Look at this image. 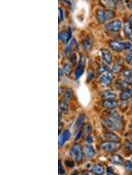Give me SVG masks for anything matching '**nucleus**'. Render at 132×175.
<instances>
[{
  "instance_id": "obj_15",
  "label": "nucleus",
  "mask_w": 132,
  "mask_h": 175,
  "mask_svg": "<svg viewBox=\"0 0 132 175\" xmlns=\"http://www.w3.org/2000/svg\"><path fill=\"white\" fill-rule=\"evenodd\" d=\"M101 96L102 97L106 100H113L116 98V94L112 91L110 90H105L101 93Z\"/></svg>"
},
{
  "instance_id": "obj_19",
  "label": "nucleus",
  "mask_w": 132,
  "mask_h": 175,
  "mask_svg": "<svg viewBox=\"0 0 132 175\" xmlns=\"http://www.w3.org/2000/svg\"><path fill=\"white\" fill-rule=\"evenodd\" d=\"M77 47V42L75 38H73L71 42L69 44L68 46L66 47L65 49V54L66 56H69L71 53L75 49V48Z\"/></svg>"
},
{
  "instance_id": "obj_31",
  "label": "nucleus",
  "mask_w": 132,
  "mask_h": 175,
  "mask_svg": "<svg viewBox=\"0 0 132 175\" xmlns=\"http://www.w3.org/2000/svg\"><path fill=\"white\" fill-rule=\"evenodd\" d=\"M103 1L108 7L110 8H114L115 7L114 0H103Z\"/></svg>"
},
{
  "instance_id": "obj_47",
  "label": "nucleus",
  "mask_w": 132,
  "mask_h": 175,
  "mask_svg": "<svg viewBox=\"0 0 132 175\" xmlns=\"http://www.w3.org/2000/svg\"><path fill=\"white\" fill-rule=\"evenodd\" d=\"M129 22H130V25H131V27H132V16H131L130 17V18H129Z\"/></svg>"
},
{
  "instance_id": "obj_30",
  "label": "nucleus",
  "mask_w": 132,
  "mask_h": 175,
  "mask_svg": "<svg viewBox=\"0 0 132 175\" xmlns=\"http://www.w3.org/2000/svg\"><path fill=\"white\" fill-rule=\"evenodd\" d=\"M124 167L127 171L132 173V162L130 160H127L124 163Z\"/></svg>"
},
{
  "instance_id": "obj_23",
  "label": "nucleus",
  "mask_w": 132,
  "mask_h": 175,
  "mask_svg": "<svg viewBox=\"0 0 132 175\" xmlns=\"http://www.w3.org/2000/svg\"><path fill=\"white\" fill-rule=\"evenodd\" d=\"M73 96V89L71 88L68 89L65 93L64 95V100L66 102L71 101Z\"/></svg>"
},
{
  "instance_id": "obj_24",
  "label": "nucleus",
  "mask_w": 132,
  "mask_h": 175,
  "mask_svg": "<svg viewBox=\"0 0 132 175\" xmlns=\"http://www.w3.org/2000/svg\"><path fill=\"white\" fill-rule=\"evenodd\" d=\"M85 66L79 64V66L77 67V68L76 69V71H75V77L76 78H79L83 74L84 71H85Z\"/></svg>"
},
{
  "instance_id": "obj_26",
  "label": "nucleus",
  "mask_w": 132,
  "mask_h": 175,
  "mask_svg": "<svg viewBox=\"0 0 132 175\" xmlns=\"http://www.w3.org/2000/svg\"><path fill=\"white\" fill-rule=\"evenodd\" d=\"M59 108L62 111L67 112L69 110V106L66 101H61L59 102Z\"/></svg>"
},
{
  "instance_id": "obj_7",
  "label": "nucleus",
  "mask_w": 132,
  "mask_h": 175,
  "mask_svg": "<svg viewBox=\"0 0 132 175\" xmlns=\"http://www.w3.org/2000/svg\"><path fill=\"white\" fill-rule=\"evenodd\" d=\"M109 46L112 50L114 51L120 52L124 49V42H120L116 40H113L110 41Z\"/></svg>"
},
{
  "instance_id": "obj_49",
  "label": "nucleus",
  "mask_w": 132,
  "mask_h": 175,
  "mask_svg": "<svg viewBox=\"0 0 132 175\" xmlns=\"http://www.w3.org/2000/svg\"><path fill=\"white\" fill-rule=\"evenodd\" d=\"M131 138H132V135H131Z\"/></svg>"
},
{
  "instance_id": "obj_13",
  "label": "nucleus",
  "mask_w": 132,
  "mask_h": 175,
  "mask_svg": "<svg viewBox=\"0 0 132 175\" xmlns=\"http://www.w3.org/2000/svg\"><path fill=\"white\" fill-rule=\"evenodd\" d=\"M71 36H72V33L70 29L69 32L66 31H62L59 34V40L63 41L64 43H67L70 40Z\"/></svg>"
},
{
  "instance_id": "obj_12",
  "label": "nucleus",
  "mask_w": 132,
  "mask_h": 175,
  "mask_svg": "<svg viewBox=\"0 0 132 175\" xmlns=\"http://www.w3.org/2000/svg\"><path fill=\"white\" fill-rule=\"evenodd\" d=\"M93 40L91 37L86 38L82 42V46L85 51H89L93 46Z\"/></svg>"
},
{
  "instance_id": "obj_28",
  "label": "nucleus",
  "mask_w": 132,
  "mask_h": 175,
  "mask_svg": "<svg viewBox=\"0 0 132 175\" xmlns=\"http://www.w3.org/2000/svg\"><path fill=\"white\" fill-rule=\"evenodd\" d=\"M108 70V66L105 63H102L98 70V73L99 75L102 74L103 73H105L106 71H107Z\"/></svg>"
},
{
  "instance_id": "obj_48",
  "label": "nucleus",
  "mask_w": 132,
  "mask_h": 175,
  "mask_svg": "<svg viewBox=\"0 0 132 175\" xmlns=\"http://www.w3.org/2000/svg\"><path fill=\"white\" fill-rule=\"evenodd\" d=\"M130 128L132 130V123L130 124Z\"/></svg>"
},
{
  "instance_id": "obj_37",
  "label": "nucleus",
  "mask_w": 132,
  "mask_h": 175,
  "mask_svg": "<svg viewBox=\"0 0 132 175\" xmlns=\"http://www.w3.org/2000/svg\"><path fill=\"white\" fill-rule=\"evenodd\" d=\"M65 164L66 165V166L69 167H73L75 166V163L73 161L71 160H68L66 161H65Z\"/></svg>"
},
{
  "instance_id": "obj_4",
  "label": "nucleus",
  "mask_w": 132,
  "mask_h": 175,
  "mask_svg": "<svg viewBox=\"0 0 132 175\" xmlns=\"http://www.w3.org/2000/svg\"><path fill=\"white\" fill-rule=\"evenodd\" d=\"M71 154L77 162H80L83 156L82 146L78 143L75 144L71 149Z\"/></svg>"
},
{
  "instance_id": "obj_36",
  "label": "nucleus",
  "mask_w": 132,
  "mask_h": 175,
  "mask_svg": "<svg viewBox=\"0 0 132 175\" xmlns=\"http://www.w3.org/2000/svg\"><path fill=\"white\" fill-rule=\"evenodd\" d=\"M124 48L125 50H130L132 48V44L130 42H123Z\"/></svg>"
},
{
  "instance_id": "obj_6",
  "label": "nucleus",
  "mask_w": 132,
  "mask_h": 175,
  "mask_svg": "<svg viewBox=\"0 0 132 175\" xmlns=\"http://www.w3.org/2000/svg\"><path fill=\"white\" fill-rule=\"evenodd\" d=\"M113 78V76L112 73L110 71H107L101 77V78L100 79V81L102 85H103L105 86H109L112 84Z\"/></svg>"
},
{
  "instance_id": "obj_11",
  "label": "nucleus",
  "mask_w": 132,
  "mask_h": 175,
  "mask_svg": "<svg viewBox=\"0 0 132 175\" xmlns=\"http://www.w3.org/2000/svg\"><path fill=\"white\" fill-rule=\"evenodd\" d=\"M101 53H102V57L103 58V59L105 60V61L109 64H110L112 62V53L110 52L109 50H108V49H102L101 50Z\"/></svg>"
},
{
  "instance_id": "obj_25",
  "label": "nucleus",
  "mask_w": 132,
  "mask_h": 175,
  "mask_svg": "<svg viewBox=\"0 0 132 175\" xmlns=\"http://www.w3.org/2000/svg\"><path fill=\"white\" fill-rule=\"evenodd\" d=\"M92 126L89 123H87L83 126V132L85 135H89L92 132Z\"/></svg>"
},
{
  "instance_id": "obj_14",
  "label": "nucleus",
  "mask_w": 132,
  "mask_h": 175,
  "mask_svg": "<svg viewBox=\"0 0 132 175\" xmlns=\"http://www.w3.org/2000/svg\"><path fill=\"white\" fill-rule=\"evenodd\" d=\"M104 136L106 140L110 142H120L121 141L120 138L117 135L112 132H106L105 133Z\"/></svg>"
},
{
  "instance_id": "obj_3",
  "label": "nucleus",
  "mask_w": 132,
  "mask_h": 175,
  "mask_svg": "<svg viewBox=\"0 0 132 175\" xmlns=\"http://www.w3.org/2000/svg\"><path fill=\"white\" fill-rule=\"evenodd\" d=\"M105 125L110 129L113 130H117L122 127V121L116 120L112 117L105 118L103 120Z\"/></svg>"
},
{
  "instance_id": "obj_5",
  "label": "nucleus",
  "mask_w": 132,
  "mask_h": 175,
  "mask_svg": "<svg viewBox=\"0 0 132 175\" xmlns=\"http://www.w3.org/2000/svg\"><path fill=\"white\" fill-rule=\"evenodd\" d=\"M122 28V23L120 20H114L106 25L105 28L110 31H119Z\"/></svg>"
},
{
  "instance_id": "obj_41",
  "label": "nucleus",
  "mask_w": 132,
  "mask_h": 175,
  "mask_svg": "<svg viewBox=\"0 0 132 175\" xmlns=\"http://www.w3.org/2000/svg\"><path fill=\"white\" fill-rule=\"evenodd\" d=\"M86 142H87V143H92L93 142H94L91 136H87V137L86 138Z\"/></svg>"
},
{
  "instance_id": "obj_42",
  "label": "nucleus",
  "mask_w": 132,
  "mask_h": 175,
  "mask_svg": "<svg viewBox=\"0 0 132 175\" xmlns=\"http://www.w3.org/2000/svg\"><path fill=\"white\" fill-rule=\"evenodd\" d=\"M94 77H95V75H94V73H91V74H89V75H88L87 79H88V80L91 81Z\"/></svg>"
},
{
  "instance_id": "obj_17",
  "label": "nucleus",
  "mask_w": 132,
  "mask_h": 175,
  "mask_svg": "<svg viewBox=\"0 0 132 175\" xmlns=\"http://www.w3.org/2000/svg\"><path fill=\"white\" fill-rule=\"evenodd\" d=\"M128 85L129 84L127 83V82L125 80H118L115 84L116 89L119 91H122V90L123 91L126 90L127 88Z\"/></svg>"
},
{
  "instance_id": "obj_16",
  "label": "nucleus",
  "mask_w": 132,
  "mask_h": 175,
  "mask_svg": "<svg viewBox=\"0 0 132 175\" xmlns=\"http://www.w3.org/2000/svg\"><path fill=\"white\" fill-rule=\"evenodd\" d=\"M91 172L96 174H103L105 171V167L101 164H95L93 166Z\"/></svg>"
},
{
  "instance_id": "obj_29",
  "label": "nucleus",
  "mask_w": 132,
  "mask_h": 175,
  "mask_svg": "<svg viewBox=\"0 0 132 175\" xmlns=\"http://www.w3.org/2000/svg\"><path fill=\"white\" fill-rule=\"evenodd\" d=\"M63 70L64 71V73L67 76H69L71 73H72V68H71V67L69 64L66 63L64 65V68H63Z\"/></svg>"
},
{
  "instance_id": "obj_39",
  "label": "nucleus",
  "mask_w": 132,
  "mask_h": 175,
  "mask_svg": "<svg viewBox=\"0 0 132 175\" xmlns=\"http://www.w3.org/2000/svg\"><path fill=\"white\" fill-rule=\"evenodd\" d=\"M124 80L127 82V83L129 85H131L132 84V76L126 77V78H125Z\"/></svg>"
},
{
  "instance_id": "obj_44",
  "label": "nucleus",
  "mask_w": 132,
  "mask_h": 175,
  "mask_svg": "<svg viewBox=\"0 0 132 175\" xmlns=\"http://www.w3.org/2000/svg\"><path fill=\"white\" fill-rule=\"evenodd\" d=\"M64 70L61 68H59V71H58V74H59V77H62L64 75Z\"/></svg>"
},
{
  "instance_id": "obj_8",
  "label": "nucleus",
  "mask_w": 132,
  "mask_h": 175,
  "mask_svg": "<svg viewBox=\"0 0 132 175\" xmlns=\"http://www.w3.org/2000/svg\"><path fill=\"white\" fill-rule=\"evenodd\" d=\"M109 160L114 164L121 165L124 163V159L119 155L113 154L109 158Z\"/></svg>"
},
{
  "instance_id": "obj_27",
  "label": "nucleus",
  "mask_w": 132,
  "mask_h": 175,
  "mask_svg": "<svg viewBox=\"0 0 132 175\" xmlns=\"http://www.w3.org/2000/svg\"><path fill=\"white\" fill-rule=\"evenodd\" d=\"M122 69H123V66L121 64L117 63L113 66L112 71L114 74H117L120 73L122 70Z\"/></svg>"
},
{
  "instance_id": "obj_38",
  "label": "nucleus",
  "mask_w": 132,
  "mask_h": 175,
  "mask_svg": "<svg viewBox=\"0 0 132 175\" xmlns=\"http://www.w3.org/2000/svg\"><path fill=\"white\" fill-rule=\"evenodd\" d=\"M107 174H115V170L112 167H108L107 169Z\"/></svg>"
},
{
  "instance_id": "obj_45",
  "label": "nucleus",
  "mask_w": 132,
  "mask_h": 175,
  "mask_svg": "<svg viewBox=\"0 0 132 175\" xmlns=\"http://www.w3.org/2000/svg\"><path fill=\"white\" fill-rule=\"evenodd\" d=\"M64 87H59V95L61 96L64 93Z\"/></svg>"
},
{
  "instance_id": "obj_35",
  "label": "nucleus",
  "mask_w": 132,
  "mask_h": 175,
  "mask_svg": "<svg viewBox=\"0 0 132 175\" xmlns=\"http://www.w3.org/2000/svg\"><path fill=\"white\" fill-rule=\"evenodd\" d=\"M126 62L130 65H132V53L129 54L126 58Z\"/></svg>"
},
{
  "instance_id": "obj_2",
  "label": "nucleus",
  "mask_w": 132,
  "mask_h": 175,
  "mask_svg": "<svg viewBox=\"0 0 132 175\" xmlns=\"http://www.w3.org/2000/svg\"><path fill=\"white\" fill-rule=\"evenodd\" d=\"M121 147L120 142H106L101 145V148L102 150L107 152H115L119 150Z\"/></svg>"
},
{
  "instance_id": "obj_10",
  "label": "nucleus",
  "mask_w": 132,
  "mask_h": 175,
  "mask_svg": "<svg viewBox=\"0 0 132 175\" xmlns=\"http://www.w3.org/2000/svg\"><path fill=\"white\" fill-rule=\"evenodd\" d=\"M103 107L108 110H113L118 106V102L114 100H105L103 102Z\"/></svg>"
},
{
  "instance_id": "obj_40",
  "label": "nucleus",
  "mask_w": 132,
  "mask_h": 175,
  "mask_svg": "<svg viewBox=\"0 0 132 175\" xmlns=\"http://www.w3.org/2000/svg\"><path fill=\"white\" fill-rule=\"evenodd\" d=\"M82 130H79V132H78V133H77V135H76V138H75V140H78L80 137H81V136H82Z\"/></svg>"
},
{
  "instance_id": "obj_34",
  "label": "nucleus",
  "mask_w": 132,
  "mask_h": 175,
  "mask_svg": "<svg viewBox=\"0 0 132 175\" xmlns=\"http://www.w3.org/2000/svg\"><path fill=\"white\" fill-rule=\"evenodd\" d=\"M71 62L73 66H76L77 64V56L76 54H73L71 58Z\"/></svg>"
},
{
  "instance_id": "obj_21",
  "label": "nucleus",
  "mask_w": 132,
  "mask_h": 175,
  "mask_svg": "<svg viewBox=\"0 0 132 175\" xmlns=\"http://www.w3.org/2000/svg\"><path fill=\"white\" fill-rule=\"evenodd\" d=\"M131 97H132V88L123 90L120 95V99L123 101H126Z\"/></svg>"
},
{
  "instance_id": "obj_33",
  "label": "nucleus",
  "mask_w": 132,
  "mask_h": 175,
  "mask_svg": "<svg viewBox=\"0 0 132 175\" xmlns=\"http://www.w3.org/2000/svg\"><path fill=\"white\" fill-rule=\"evenodd\" d=\"M58 173L60 174H62L65 173V170L64 169L62 165V163H61V160H59V166H58Z\"/></svg>"
},
{
  "instance_id": "obj_18",
  "label": "nucleus",
  "mask_w": 132,
  "mask_h": 175,
  "mask_svg": "<svg viewBox=\"0 0 132 175\" xmlns=\"http://www.w3.org/2000/svg\"><path fill=\"white\" fill-rule=\"evenodd\" d=\"M124 31L128 38L132 41V27L130 22L125 21L124 23Z\"/></svg>"
},
{
  "instance_id": "obj_22",
  "label": "nucleus",
  "mask_w": 132,
  "mask_h": 175,
  "mask_svg": "<svg viewBox=\"0 0 132 175\" xmlns=\"http://www.w3.org/2000/svg\"><path fill=\"white\" fill-rule=\"evenodd\" d=\"M85 119H86V116H85V114H80L78 117L77 120L75 122V127L76 128H79L80 127H82L83 125V124H84Z\"/></svg>"
},
{
  "instance_id": "obj_20",
  "label": "nucleus",
  "mask_w": 132,
  "mask_h": 175,
  "mask_svg": "<svg viewBox=\"0 0 132 175\" xmlns=\"http://www.w3.org/2000/svg\"><path fill=\"white\" fill-rule=\"evenodd\" d=\"M84 149H85V153L87 158H92L96 154L95 150L94 149V147L92 146H86Z\"/></svg>"
},
{
  "instance_id": "obj_43",
  "label": "nucleus",
  "mask_w": 132,
  "mask_h": 175,
  "mask_svg": "<svg viewBox=\"0 0 132 175\" xmlns=\"http://www.w3.org/2000/svg\"><path fill=\"white\" fill-rule=\"evenodd\" d=\"M59 18L61 20H63V11L61 8H59Z\"/></svg>"
},
{
  "instance_id": "obj_1",
  "label": "nucleus",
  "mask_w": 132,
  "mask_h": 175,
  "mask_svg": "<svg viewBox=\"0 0 132 175\" xmlns=\"http://www.w3.org/2000/svg\"><path fill=\"white\" fill-rule=\"evenodd\" d=\"M115 16V12L110 10H99L96 13V17L100 24L106 23L114 18Z\"/></svg>"
},
{
  "instance_id": "obj_9",
  "label": "nucleus",
  "mask_w": 132,
  "mask_h": 175,
  "mask_svg": "<svg viewBox=\"0 0 132 175\" xmlns=\"http://www.w3.org/2000/svg\"><path fill=\"white\" fill-rule=\"evenodd\" d=\"M71 136V133L70 131L68 130H65L64 132L62 133V135L59 136V145L62 146L64 145V143L68 141Z\"/></svg>"
},
{
  "instance_id": "obj_32",
  "label": "nucleus",
  "mask_w": 132,
  "mask_h": 175,
  "mask_svg": "<svg viewBox=\"0 0 132 175\" xmlns=\"http://www.w3.org/2000/svg\"><path fill=\"white\" fill-rule=\"evenodd\" d=\"M123 74L125 77L132 76V69H126L123 71Z\"/></svg>"
},
{
  "instance_id": "obj_46",
  "label": "nucleus",
  "mask_w": 132,
  "mask_h": 175,
  "mask_svg": "<svg viewBox=\"0 0 132 175\" xmlns=\"http://www.w3.org/2000/svg\"><path fill=\"white\" fill-rule=\"evenodd\" d=\"M63 124L62 123H61V122H59V132H61V129H62V128H63Z\"/></svg>"
}]
</instances>
